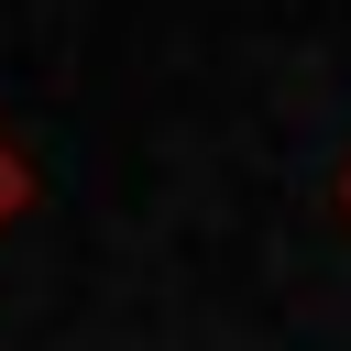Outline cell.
<instances>
[{"instance_id":"6da1fadb","label":"cell","mask_w":351,"mask_h":351,"mask_svg":"<svg viewBox=\"0 0 351 351\" xmlns=\"http://www.w3.org/2000/svg\"><path fill=\"white\" fill-rule=\"evenodd\" d=\"M22 208H33V165H22V154H11V143H0V230H11V219H22Z\"/></svg>"},{"instance_id":"7a4b0ae2","label":"cell","mask_w":351,"mask_h":351,"mask_svg":"<svg viewBox=\"0 0 351 351\" xmlns=\"http://www.w3.org/2000/svg\"><path fill=\"white\" fill-rule=\"evenodd\" d=\"M340 219H351V165H340Z\"/></svg>"}]
</instances>
